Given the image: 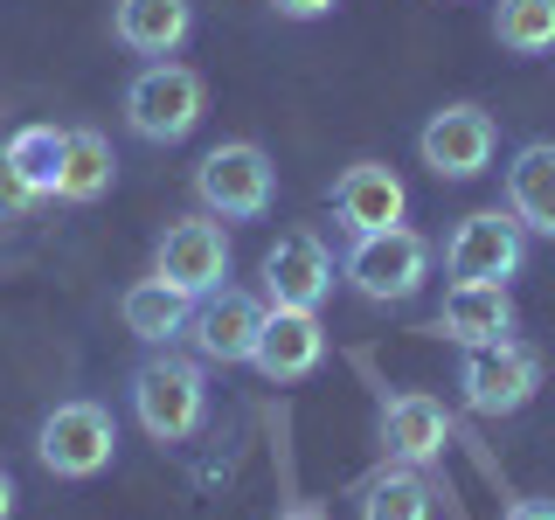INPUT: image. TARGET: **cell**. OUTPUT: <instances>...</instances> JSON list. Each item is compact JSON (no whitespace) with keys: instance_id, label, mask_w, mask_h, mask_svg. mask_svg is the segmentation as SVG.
<instances>
[{"instance_id":"obj_1","label":"cell","mask_w":555,"mask_h":520,"mask_svg":"<svg viewBox=\"0 0 555 520\" xmlns=\"http://www.w3.org/2000/svg\"><path fill=\"white\" fill-rule=\"evenodd\" d=\"M132 416H139V430H146L153 444H181V438H195L202 430V416H208V375H202V361H188V354H153V361H139L132 368Z\"/></svg>"},{"instance_id":"obj_2","label":"cell","mask_w":555,"mask_h":520,"mask_svg":"<svg viewBox=\"0 0 555 520\" xmlns=\"http://www.w3.org/2000/svg\"><path fill=\"white\" fill-rule=\"evenodd\" d=\"M195 195H202L208 216H222V222H257V216H271V202H278V167L250 139H222V146L202 153Z\"/></svg>"},{"instance_id":"obj_3","label":"cell","mask_w":555,"mask_h":520,"mask_svg":"<svg viewBox=\"0 0 555 520\" xmlns=\"http://www.w3.org/2000/svg\"><path fill=\"white\" fill-rule=\"evenodd\" d=\"M340 277L361 291V299H375V306H403L424 291V277H430V243L416 236V230H369V236H354L347 243V264Z\"/></svg>"},{"instance_id":"obj_4","label":"cell","mask_w":555,"mask_h":520,"mask_svg":"<svg viewBox=\"0 0 555 520\" xmlns=\"http://www.w3.org/2000/svg\"><path fill=\"white\" fill-rule=\"evenodd\" d=\"M202 77L188 63H146L126 83V126L146 139V146H173L202 126Z\"/></svg>"},{"instance_id":"obj_5","label":"cell","mask_w":555,"mask_h":520,"mask_svg":"<svg viewBox=\"0 0 555 520\" xmlns=\"http://www.w3.org/2000/svg\"><path fill=\"white\" fill-rule=\"evenodd\" d=\"M118 451V424L104 403H56L42 416V430H35V458L49 465L56 479H98L104 465H112Z\"/></svg>"},{"instance_id":"obj_6","label":"cell","mask_w":555,"mask_h":520,"mask_svg":"<svg viewBox=\"0 0 555 520\" xmlns=\"http://www.w3.org/2000/svg\"><path fill=\"white\" fill-rule=\"evenodd\" d=\"M534 389H542V354L520 340H493V347H465L459 361V395L465 410L479 416H514L534 403Z\"/></svg>"},{"instance_id":"obj_7","label":"cell","mask_w":555,"mask_h":520,"mask_svg":"<svg viewBox=\"0 0 555 520\" xmlns=\"http://www.w3.org/2000/svg\"><path fill=\"white\" fill-rule=\"evenodd\" d=\"M520 264H528V230L500 208H479L444 236L451 285H507V277H520Z\"/></svg>"},{"instance_id":"obj_8","label":"cell","mask_w":555,"mask_h":520,"mask_svg":"<svg viewBox=\"0 0 555 520\" xmlns=\"http://www.w3.org/2000/svg\"><path fill=\"white\" fill-rule=\"evenodd\" d=\"M493 146H500V126L479 104H444L416 132V153H424V167L438 181H473V173H486L493 167Z\"/></svg>"},{"instance_id":"obj_9","label":"cell","mask_w":555,"mask_h":520,"mask_svg":"<svg viewBox=\"0 0 555 520\" xmlns=\"http://www.w3.org/2000/svg\"><path fill=\"white\" fill-rule=\"evenodd\" d=\"M153 277L173 285L181 299H208V291H222V277H230V236L202 216L167 222L160 250H153Z\"/></svg>"},{"instance_id":"obj_10","label":"cell","mask_w":555,"mask_h":520,"mask_svg":"<svg viewBox=\"0 0 555 520\" xmlns=\"http://www.w3.org/2000/svg\"><path fill=\"white\" fill-rule=\"evenodd\" d=\"M264 312L250 291H208V299H195V312H188V340H195V354L208 361V368H243V361L257 354V334H264Z\"/></svg>"},{"instance_id":"obj_11","label":"cell","mask_w":555,"mask_h":520,"mask_svg":"<svg viewBox=\"0 0 555 520\" xmlns=\"http://www.w3.org/2000/svg\"><path fill=\"white\" fill-rule=\"evenodd\" d=\"M334 291V250H326L312 230H292L264 250V299L271 306H299L320 312V299Z\"/></svg>"},{"instance_id":"obj_12","label":"cell","mask_w":555,"mask_h":520,"mask_svg":"<svg viewBox=\"0 0 555 520\" xmlns=\"http://www.w3.org/2000/svg\"><path fill=\"white\" fill-rule=\"evenodd\" d=\"M320 361H326V326H320V312L271 306V312H264V334H257L250 368L264 375V381H306Z\"/></svg>"},{"instance_id":"obj_13","label":"cell","mask_w":555,"mask_h":520,"mask_svg":"<svg viewBox=\"0 0 555 520\" xmlns=\"http://www.w3.org/2000/svg\"><path fill=\"white\" fill-rule=\"evenodd\" d=\"M444 444H451V416H444L438 395L403 389V395L382 403V451H389L396 465H438Z\"/></svg>"},{"instance_id":"obj_14","label":"cell","mask_w":555,"mask_h":520,"mask_svg":"<svg viewBox=\"0 0 555 520\" xmlns=\"http://www.w3.org/2000/svg\"><path fill=\"white\" fill-rule=\"evenodd\" d=\"M403 181H396V167H382V160H354L334 181V216H340V230L347 236H369V230H396L403 222Z\"/></svg>"},{"instance_id":"obj_15","label":"cell","mask_w":555,"mask_h":520,"mask_svg":"<svg viewBox=\"0 0 555 520\" xmlns=\"http://www.w3.org/2000/svg\"><path fill=\"white\" fill-rule=\"evenodd\" d=\"M507 216L555 243V139H528L507 160Z\"/></svg>"},{"instance_id":"obj_16","label":"cell","mask_w":555,"mask_h":520,"mask_svg":"<svg viewBox=\"0 0 555 520\" xmlns=\"http://www.w3.org/2000/svg\"><path fill=\"white\" fill-rule=\"evenodd\" d=\"M112 35H118V49H132V56L167 63L173 49L195 35V8H188V0H118Z\"/></svg>"},{"instance_id":"obj_17","label":"cell","mask_w":555,"mask_h":520,"mask_svg":"<svg viewBox=\"0 0 555 520\" xmlns=\"http://www.w3.org/2000/svg\"><path fill=\"white\" fill-rule=\"evenodd\" d=\"M438 334L459 340V347L514 340V299H507V285H451L444 306H438Z\"/></svg>"},{"instance_id":"obj_18","label":"cell","mask_w":555,"mask_h":520,"mask_svg":"<svg viewBox=\"0 0 555 520\" xmlns=\"http://www.w3.org/2000/svg\"><path fill=\"white\" fill-rule=\"evenodd\" d=\"M188 312H195V299H181L173 285H160V277H139V285L118 299V320H126L132 340L146 347H173L188 334Z\"/></svg>"},{"instance_id":"obj_19","label":"cell","mask_w":555,"mask_h":520,"mask_svg":"<svg viewBox=\"0 0 555 520\" xmlns=\"http://www.w3.org/2000/svg\"><path fill=\"white\" fill-rule=\"evenodd\" d=\"M361 520H438V485L424 479V465H396L361 485Z\"/></svg>"},{"instance_id":"obj_20","label":"cell","mask_w":555,"mask_h":520,"mask_svg":"<svg viewBox=\"0 0 555 520\" xmlns=\"http://www.w3.org/2000/svg\"><path fill=\"white\" fill-rule=\"evenodd\" d=\"M118 173V153L98 126H69L63 132V173H56V195L63 202H98Z\"/></svg>"},{"instance_id":"obj_21","label":"cell","mask_w":555,"mask_h":520,"mask_svg":"<svg viewBox=\"0 0 555 520\" xmlns=\"http://www.w3.org/2000/svg\"><path fill=\"white\" fill-rule=\"evenodd\" d=\"M493 35L507 56H548L555 49V0H500Z\"/></svg>"},{"instance_id":"obj_22","label":"cell","mask_w":555,"mask_h":520,"mask_svg":"<svg viewBox=\"0 0 555 520\" xmlns=\"http://www.w3.org/2000/svg\"><path fill=\"white\" fill-rule=\"evenodd\" d=\"M8 160L28 173L35 195H56V173H63V132L56 126H22L8 139Z\"/></svg>"},{"instance_id":"obj_23","label":"cell","mask_w":555,"mask_h":520,"mask_svg":"<svg viewBox=\"0 0 555 520\" xmlns=\"http://www.w3.org/2000/svg\"><path fill=\"white\" fill-rule=\"evenodd\" d=\"M35 202H42V195H35V187H28V173L8 160V146H0V222H22Z\"/></svg>"},{"instance_id":"obj_24","label":"cell","mask_w":555,"mask_h":520,"mask_svg":"<svg viewBox=\"0 0 555 520\" xmlns=\"http://www.w3.org/2000/svg\"><path fill=\"white\" fill-rule=\"evenodd\" d=\"M285 22H320V14H334V0H271Z\"/></svg>"},{"instance_id":"obj_25","label":"cell","mask_w":555,"mask_h":520,"mask_svg":"<svg viewBox=\"0 0 555 520\" xmlns=\"http://www.w3.org/2000/svg\"><path fill=\"white\" fill-rule=\"evenodd\" d=\"M500 520H555V499H514Z\"/></svg>"},{"instance_id":"obj_26","label":"cell","mask_w":555,"mask_h":520,"mask_svg":"<svg viewBox=\"0 0 555 520\" xmlns=\"http://www.w3.org/2000/svg\"><path fill=\"white\" fill-rule=\"evenodd\" d=\"M8 514H14V479L0 472V520H8Z\"/></svg>"},{"instance_id":"obj_27","label":"cell","mask_w":555,"mask_h":520,"mask_svg":"<svg viewBox=\"0 0 555 520\" xmlns=\"http://www.w3.org/2000/svg\"><path fill=\"white\" fill-rule=\"evenodd\" d=\"M278 520H326V514H320V507H285Z\"/></svg>"}]
</instances>
